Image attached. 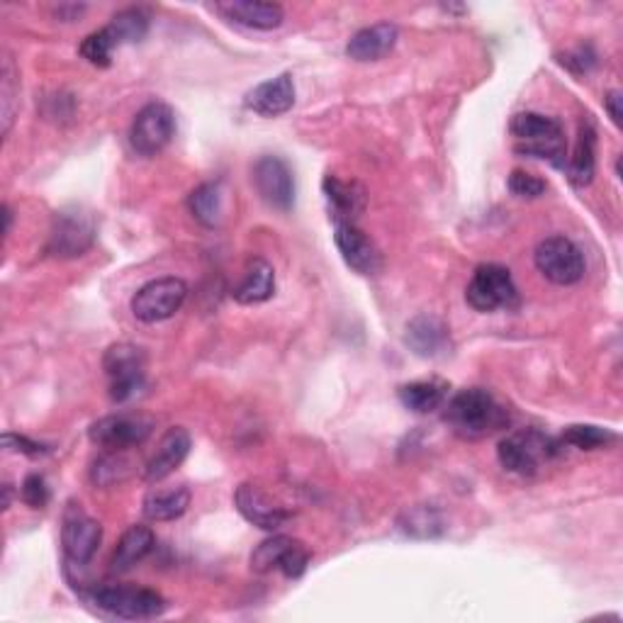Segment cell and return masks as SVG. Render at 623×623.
Returning a JSON list of instances; mask_svg holds the SVG:
<instances>
[{
	"label": "cell",
	"mask_w": 623,
	"mask_h": 623,
	"mask_svg": "<svg viewBox=\"0 0 623 623\" xmlns=\"http://www.w3.org/2000/svg\"><path fill=\"white\" fill-rule=\"evenodd\" d=\"M446 422L463 439H485L510 426V412L492 392L468 388L446 400Z\"/></svg>",
	"instance_id": "6da1fadb"
},
{
	"label": "cell",
	"mask_w": 623,
	"mask_h": 623,
	"mask_svg": "<svg viewBox=\"0 0 623 623\" xmlns=\"http://www.w3.org/2000/svg\"><path fill=\"white\" fill-rule=\"evenodd\" d=\"M510 132L516 139V154L551 161L553 167L565 169V132L555 118L541 112H519L510 122Z\"/></svg>",
	"instance_id": "7a4b0ae2"
},
{
	"label": "cell",
	"mask_w": 623,
	"mask_h": 623,
	"mask_svg": "<svg viewBox=\"0 0 623 623\" xmlns=\"http://www.w3.org/2000/svg\"><path fill=\"white\" fill-rule=\"evenodd\" d=\"M557 455H561V441L543 434L539 429L512 431L498 446V458L502 468L521 478L536 475L543 465L555 461Z\"/></svg>",
	"instance_id": "3957f363"
},
{
	"label": "cell",
	"mask_w": 623,
	"mask_h": 623,
	"mask_svg": "<svg viewBox=\"0 0 623 623\" xmlns=\"http://www.w3.org/2000/svg\"><path fill=\"white\" fill-rule=\"evenodd\" d=\"M465 300L482 314L519 308V288L510 269L500 263H482L470 278Z\"/></svg>",
	"instance_id": "277c9868"
},
{
	"label": "cell",
	"mask_w": 623,
	"mask_h": 623,
	"mask_svg": "<svg viewBox=\"0 0 623 623\" xmlns=\"http://www.w3.org/2000/svg\"><path fill=\"white\" fill-rule=\"evenodd\" d=\"M105 375L110 378V400L124 404L144 390L147 355L134 343H112L103 355Z\"/></svg>",
	"instance_id": "5b68a950"
},
{
	"label": "cell",
	"mask_w": 623,
	"mask_h": 623,
	"mask_svg": "<svg viewBox=\"0 0 623 623\" xmlns=\"http://www.w3.org/2000/svg\"><path fill=\"white\" fill-rule=\"evenodd\" d=\"M533 263L539 273L555 285H575L584 278V257L575 241L567 237H549L533 251Z\"/></svg>",
	"instance_id": "8992f818"
},
{
	"label": "cell",
	"mask_w": 623,
	"mask_h": 623,
	"mask_svg": "<svg viewBox=\"0 0 623 623\" xmlns=\"http://www.w3.org/2000/svg\"><path fill=\"white\" fill-rule=\"evenodd\" d=\"M188 283L181 281V278H157V281H151L134 292L132 314L144 324L167 322L183 308Z\"/></svg>",
	"instance_id": "52a82bcc"
},
{
	"label": "cell",
	"mask_w": 623,
	"mask_h": 623,
	"mask_svg": "<svg viewBox=\"0 0 623 623\" xmlns=\"http://www.w3.org/2000/svg\"><path fill=\"white\" fill-rule=\"evenodd\" d=\"M91 602L110 616L127 621L157 619L167 612V602L154 590L144 587H100L93 592Z\"/></svg>",
	"instance_id": "ba28073f"
},
{
	"label": "cell",
	"mask_w": 623,
	"mask_h": 623,
	"mask_svg": "<svg viewBox=\"0 0 623 623\" xmlns=\"http://www.w3.org/2000/svg\"><path fill=\"white\" fill-rule=\"evenodd\" d=\"M175 134V114L167 103H149L137 112L130 127V144L139 157L154 159L171 144Z\"/></svg>",
	"instance_id": "9c48e42d"
},
{
	"label": "cell",
	"mask_w": 623,
	"mask_h": 623,
	"mask_svg": "<svg viewBox=\"0 0 623 623\" xmlns=\"http://www.w3.org/2000/svg\"><path fill=\"white\" fill-rule=\"evenodd\" d=\"M96 244V220L79 208L54 214L47 251L59 259H76Z\"/></svg>",
	"instance_id": "30bf717a"
},
{
	"label": "cell",
	"mask_w": 623,
	"mask_h": 623,
	"mask_svg": "<svg viewBox=\"0 0 623 623\" xmlns=\"http://www.w3.org/2000/svg\"><path fill=\"white\" fill-rule=\"evenodd\" d=\"M154 431V419L144 414H110L98 419V422L88 429V439L96 446L105 451H127L132 446H142V443Z\"/></svg>",
	"instance_id": "8fae6325"
},
{
	"label": "cell",
	"mask_w": 623,
	"mask_h": 623,
	"mask_svg": "<svg viewBox=\"0 0 623 623\" xmlns=\"http://www.w3.org/2000/svg\"><path fill=\"white\" fill-rule=\"evenodd\" d=\"M100 541H103V526L93 516H88L81 506L69 504L61 524V545L69 561L76 565L91 563L100 549Z\"/></svg>",
	"instance_id": "7c38bea8"
},
{
	"label": "cell",
	"mask_w": 623,
	"mask_h": 623,
	"mask_svg": "<svg viewBox=\"0 0 623 623\" xmlns=\"http://www.w3.org/2000/svg\"><path fill=\"white\" fill-rule=\"evenodd\" d=\"M253 185L265 205L290 212L295 205V175L281 157H261L253 163Z\"/></svg>",
	"instance_id": "4fadbf2b"
},
{
	"label": "cell",
	"mask_w": 623,
	"mask_h": 623,
	"mask_svg": "<svg viewBox=\"0 0 623 623\" xmlns=\"http://www.w3.org/2000/svg\"><path fill=\"white\" fill-rule=\"evenodd\" d=\"M334 241L341 259L359 275H378L383 269V253L355 222H334Z\"/></svg>",
	"instance_id": "5bb4252c"
},
{
	"label": "cell",
	"mask_w": 623,
	"mask_h": 623,
	"mask_svg": "<svg viewBox=\"0 0 623 623\" xmlns=\"http://www.w3.org/2000/svg\"><path fill=\"white\" fill-rule=\"evenodd\" d=\"M234 504L239 514L244 516L249 524L259 526L263 531H278L292 516L290 510H285L283 504H278L273 498H269V494H265L259 485H253V482L239 485L234 494Z\"/></svg>",
	"instance_id": "9a60e30c"
},
{
	"label": "cell",
	"mask_w": 623,
	"mask_h": 623,
	"mask_svg": "<svg viewBox=\"0 0 623 623\" xmlns=\"http://www.w3.org/2000/svg\"><path fill=\"white\" fill-rule=\"evenodd\" d=\"M190 443L193 441H190V434L183 426H171L167 434L161 436L154 455H151L149 463L144 465V480L151 482V485H157V482H163L169 475H173L188 458Z\"/></svg>",
	"instance_id": "2e32d148"
},
{
	"label": "cell",
	"mask_w": 623,
	"mask_h": 623,
	"mask_svg": "<svg viewBox=\"0 0 623 623\" xmlns=\"http://www.w3.org/2000/svg\"><path fill=\"white\" fill-rule=\"evenodd\" d=\"M404 343L422 359H439L451 349V334L436 314H419L406 324Z\"/></svg>",
	"instance_id": "e0dca14e"
},
{
	"label": "cell",
	"mask_w": 623,
	"mask_h": 623,
	"mask_svg": "<svg viewBox=\"0 0 623 623\" xmlns=\"http://www.w3.org/2000/svg\"><path fill=\"white\" fill-rule=\"evenodd\" d=\"M247 108L253 110L261 118H281L292 105H295V83L292 73H281L271 81L259 83L247 96Z\"/></svg>",
	"instance_id": "ac0fdd59"
},
{
	"label": "cell",
	"mask_w": 623,
	"mask_h": 623,
	"mask_svg": "<svg viewBox=\"0 0 623 623\" xmlns=\"http://www.w3.org/2000/svg\"><path fill=\"white\" fill-rule=\"evenodd\" d=\"M220 16L249 30H275L285 20V12L278 3H259V0H229L218 3Z\"/></svg>",
	"instance_id": "d6986e66"
},
{
	"label": "cell",
	"mask_w": 623,
	"mask_h": 623,
	"mask_svg": "<svg viewBox=\"0 0 623 623\" xmlns=\"http://www.w3.org/2000/svg\"><path fill=\"white\" fill-rule=\"evenodd\" d=\"M398 40H400L398 24L378 22V24H371V28L359 30L351 37L346 44V57L359 63L378 61V59L388 57L392 49H395Z\"/></svg>",
	"instance_id": "ffe728a7"
},
{
	"label": "cell",
	"mask_w": 623,
	"mask_h": 623,
	"mask_svg": "<svg viewBox=\"0 0 623 623\" xmlns=\"http://www.w3.org/2000/svg\"><path fill=\"white\" fill-rule=\"evenodd\" d=\"M322 190L334 222H355L365 212V188L361 183L341 181L339 175L326 173Z\"/></svg>",
	"instance_id": "44dd1931"
},
{
	"label": "cell",
	"mask_w": 623,
	"mask_h": 623,
	"mask_svg": "<svg viewBox=\"0 0 623 623\" xmlns=\"http://www.w3.org/2000/svg\"><path fill=\"white\" fill-rule=\"evenodd\" d=\"M275 292V271L265 259H251L244 269V275L232 290V298L239 304H261L269 302Z\"/></svg>",
	"instance_id": "7402d4cb"
},
{
	"label": "cell",
	"mask_w": 623,
	"mask_h": 623,
	"mask_svg": "<svg viewBox=\"0 0 623 623\" xmlns=\"http://www.w3.org/2000/svg\"><path fill=\"white\" fill-rule=\"evenodd\" d=\"M157 545V536L154 531L149 526H130L118 543V549L112 553V561H110V570L114 575H124V572H130L134 565H139L144 561V557L154 551Z\"/></svg>",
	"instance_id": "603a6c76"
},
{
	"label": "cell",
	"mask_w": 623,
	"mask_h": 623,
	"mask_svg": "<svg viewBox=\"0 0 623 623\" xmlns=\"http://www.w3.org/2000/svg\"><path fill=\"white\" fill-rule=\"evenodd\" d=\"M451 385L441 378H429V380H414V383H406L398 390L400 402L406 410L414 414H431L436 412L439 406L446 404Z\"/></svg>",
	"instance_id": "cb8c5ba5"
},
{
	"label": "cell",
	"mask_w": 623,
	"mask_h": 623,
	"mask_svg": "<svg viewBox=\"0 0 623 623\" xmlns=\"http://www.w3.org/2000/svg\"><path fill=\"white\" fill-rule=\"evenodd\" d=\"M596 171V130L592 120H584L580 124L575 151H572L567 163V178L575 188H584L592 183Z\"/></svg>",
	"instance_id": "d4e9b609"
},
{
	"label": "cell",
	"mask_w": 623,
	"mask_h": 623,
	"mask_svg": "<svg viewBox=\"0 0 623 623\" xmlns=\"http://www.w3.org/2000/svg\"><path fill=\"white\" fill-rule=\"evenodd\" d=\"M190 506V490L185 485L157 488L144 498V516L149 521H175Z\"/></svg>",
	"instance_id": "484cf974"
},
{
	"label": "cell",
	"mask_w": 623,
	"mask_h": 623,
	"mask_svg": "<svg viewBox=\"0 0 623 623\" xmlns=\"http://www.w3.org/2000/svg\"><path fill=\"white\" fill-rule=\"evenodd\" d=\"M188 210L208 229H214L222 220V190L220 183H202L188 195Z\"/></svg>",
	"instance_id": "4316f807"
},
{
	"label": "cell",
	"mask_w": 623,
	"mask_h": 623,
	"mask_svg": "<svg viewBox=\"0 0 623 623\" xmlns=\"http://www.w3.org/2000/svg\"><path fill=\"white\" fill-rule=\"evenodd\" d=\"M20 73L10 57L3 59V69H0V132L8 137L12 122L18 114V98H20Z\"/></svg>",
	"instance_id": "83f0119b"
},
{
	"label": "cell",
	"mask_w": 623,
	"mask_h": 623,
	"mask_svg": "<svg viewBox=\"0 0 623 623\" xmlns=\"http://www.w3.org/2000/svg\"><path fill=\"white\" fill-rule=\"evenodd\" d=\"M108 32L114 37L118 47L127 42H142L149 32V16L142 8H124L118 16H112Z\"/></svg>",
	"instance_id": "f1b7e54d"
},
{
	"label": "cell",
	"mask_w": 623,
	"mask_h": 623,
	"mask_svg": "<svg viewBox=\"0 0 623 623\" xmlns=\"http://www.w3.org/2000/svg\"><path fill=\"white\" fill-rule=\"evenodd\" d=\"M616 434L612 429H604V426H594V424H572L563 431L561 441L565 446L572 449H580V451H600L612 446L616 443Z\"/></svg>",
	"instance_id": "f546056e"
},
{
	"label": "cell",
	"mask_w": 623,
	"mask_h": 623,
	"mask_svg": "<svg viewBox=\"0 0 623 623\" xmlns=\"http://www.w3.org/2000/svg\"><path fill=\"white\" fill-rule=\"evenodd\" d=\"M130 473H132V461L124 455V451H110L108 455L96 461L91 470V480L96 488H112L130 478Z\"/></svg>",
	"instance_id": "4dcf8cb0"
},
{
	"label": "cell",
	"mask_w": 623,
	"mask_h": 623,
	"mask_svg": "<svg viewBox=\"0 0 623 623\" xmlns=\"http://www.w3.org/2000/svg\"><path fill=\"white\" fill-rule=\"evenodd\" d=\"M400 529L414 539H436L443 533L441 516L431 506H414L400 519Z\"/></svg>",
	"instance_id": "1f68e13d"
},
{
	"label": "cell",
	"mask_w": 623,
	"mask_h": 623,
	"mask_svg": "<svg viewBox=\"0 0 623 623\" xmlns=\"http://www.w3.org/2000/svg\"><path fill=\"white\" fill-rule=\"evenodd\" d=\"M290 536H273L269 541H263L257 551L251 553V570L259 572V575H269V572L281 567V561L285 551L292 545Z\"/></svg>",
	"instance_id": "d6a6232c"
},
{
	"label": "cell",
	"mask_w": 623,
	"mask_h": 623,
	"mask_svg": "<svg viewBox=\"0 0 623 623\" xmlns=\"http://www.w3.org/2000/svg\"><path fill=\"white\" fill-rule=\"evenodd\" d=\"M114 47H118V42H114V37L108 32V28H103V30L88 34L86 40L81 42L79 52L88 63H93V67L108 69L112 63Z\"/></svg>",
	"instance_id": "836d02e7"
},
{
	"label": "cell",
	"mask_w": 623,
	"mask_h": 623,
	"mask_svg": "<svg viewBox=\"0 0 623 623\" xmlns=\"http://www.w3.org/2000/svg\"><path fill=\"white\" fill-rule=\"evenodd\" d=\"M510 190H512V195H516L521 200H536L545 193V190H549V185H545L543 178L516 169L510 175Z\"/></svg>",
	"instance_id": "e575fe53"
},
{
	"label": "cell",
	"mask_w": 623,
	"mask_h": 623,
	"mask_svg": "<svg viewBox=\"0 0 623 623\" xmlns=\"http://www.w3.org/2000/svg\"><path fill=\"white\" fill-rule=\"evenodd\" d=\"M20 498L22 502L30 506V510H44L49 504V498H52V492L47 488V480L42 475H28L22 482L20 488Z\"/></svg>",
	"instance_id": "d590c367"
},
{
	"label": "cell",
	"mask_w": 623,
	"mask_h": 623,
	"mask_svg": "<svg viewBox=\"0 0 623 623\" xmlns=\"http://www.w3.org/2000/svg\"><path fill=\"white\" fill-rule=\"evenodd\" d=\"M308 565H310L308 549H304L300 541H292V545L285 551L283 561H281V567H278V570H281L288 580H298V577L304 575V570H308Z\"/></svg>",
	"instance_id": "8d00e7d4"
},
{
	"label": "cell",
	"mask_w": 623,
	"mask_h": 623,
	"mask_svg": "<svg viewBox=\"0 0 623 623\" xmlns=\"http://www.w3.org/2000/svg\"><path fill=\"white\" fill-rule=\"evenodd\" d=\"M3 449H6V451H12V453L30 455V458H37V455L49 453V449L42 446V443H37V441H32V439H28V436L12 434V431H8V434H3Z\"/></svg>",
	"instance_id": "74e56055"
},
{
	"label": "cell",
	"mask_w": 623,
	"mask_h": 623,
	"mask_svg": "<svg viewBox=\"0 0 623 623\" xmlns=\"http://www.w3.org/2000/svg\"><path fill=\"white\" fill-rule=\"evenodd\" d=\"M621 93L619 91H612V93H606L604 98V108L609 112V118H612V122L619 127L621 124V118H623V110H621Z\"/></svg>",
	"instance_id": "f35d334b"
},
{
	"label": "cell",
	"mask_w": 623,
	"mask_h": 623,
	"mask_svg": "<svg viewBox=\"0 0 623 623\" xmlns=\"http://www.w3.org/2000/svg\"><path fill=\"white\" fill-rule=\"evenodd\" d=\"M10 502H12V488L3 485V510H10Z\"/></svg>",
	"instance_id": "ab89813d"
},
{
	"label": "cell",
	"mask_w": 623,
	"mask_h": 623,
	"mask_svg": "<svg viewBox=\"0 0 623 623\" xmlns=\"http://www.w3.org/2000/svg\"><path fill=\"white\" fill-rule=\"evenodd\" d=\"M3 218H6V234H10V224H12V212L8 205H3Z\"/></svg>",
	"instance_id": "60d3db41"
}]
</instances>
